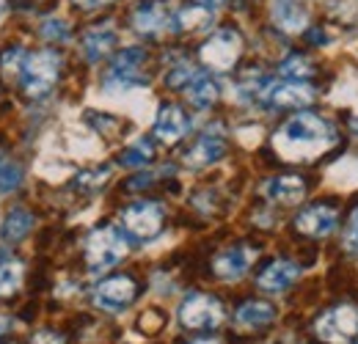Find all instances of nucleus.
Listing matches in <instances>:
<instances>
[{
    "label": "nucleus",
    "instance_id": "obj_1",
    "mask_svg": "<svg viewBox=\"0 0 358 344\" xmlns=\"http://www.w3.org/2000/svg\"><path fill=\"white\" fill-rule=\"evenodd\" d=\"M336 141H339V135L331 122H325L322 116H317L312 110H301L289 122H284V127L275 132L273 146L284 160L312 163L320 155H325L331 146H336Z\"/></svg>",
    "mask_w": 358,
    "mask_h": 344
},
{
    "label": "nucleus",
    "instance_id": "obj_2",
    "mask_svg": "<svg viewBox=\"0 0 358 344\" xmlns=\"http://www.w3.org/2000/svg\"><path fill=\"white\" fill-rule=\"evenodd\" d=\"M58 75H61V55L55 50H39L25 58V66L20 72L22 91L31 99H42L58 83Z\"/></svg>",
    "mask_w": 358,
    "mask_h": 344
},
{
    "label": "nucleus",
    "instance_id": "obj_3",
    "mask_svg": "<svg viewBox=\"0 0 358 344\" xmlns=\"http://www.w3.org/2000/svg\"><path fill=\"white\" fill-rule=\"evenodd\" d=\"M124 257H127V237L119 229L102 226V229L89 234V240H86V261H89L91 273H105V270L116 267Z\"/></svg>",
    "mask_w": 358,
    "mask_h": 344
},
{
    "label": "nucleus",
    "instance_id": "obj_4",
    "mask_svg": "<svg viewBox=\"0 0 358 344\" xmlns=\"http://www.w3.org/2000/svg\"><path fill=\"white\" fill-rule=\"evenodd\" d=\"M314 334L322 344H350L358 336V308L350 303L328 308L317 317Z\"/></svg>",
    "mask_w": 358,
    "mask_h": 344
},
{
    "label": "nucleus",
    "instance_id": "obj_5",
    "mask_svg": "<svg viewBox=\"0 0 358 344\" xmlns=\"http://www.w3.org/2000/svg\"><path fill=\"white\" fill-rule=\"evenodd\" d=\"M240 52H243V36L237 31H231V28H224V31H215L204 42L199 55H201V61H204L207 69H213V72H229L237 64Z\"/></svg>",
    "mask_w": 358,
    "mask_h": 344
},
{
    "label": "nucleus",
    "instance_id": "obj_6",
    "mask_svg": "<svg viewBox=\"0 0 358 344\" xmlns=\"http://www.w3.org/2000/svg\"><path fill=\"white\" fill-rule=\"evenodd\" d=\"M224 320V306L221 301H215L213 295H201V292H193L187 295L182 306H179V322L190 331H210V328H218Z\"/></svg>",
    "mask_w": 358,
    "mask_h": 344
},
{
    "label": "nucleus",
    "instance_id": "obj_7",
    "mask_svg": "<svg viewBox=\"0 0 358 344\" xmlns=\"http://www.w3.org/2000/svg\"><path fill=\"white\" fill-rule=\"evenodd\" d=\"M166 213L155 201H135L122 213V229L135 240H152L163 231Z\"/></svg>",
    "mask_w": 358,
    "mask_h": 344
},
{
    "label": "nucleus",
    "instance_id": "obj_8",
    "mask_svg": "<svg viewBox=\"0 0 358 344\" xmlns=\"http://www.w3.org/2000/svg\"><path fill=\"white\" fill-rule=\"evenodd\" d=\"M146 61V52L141 47H127L122 50L113 64L110 72L105 78V88L108 91H127V88H138L146 83V78L141 75V64Z\"/></svg>",
    "mask_w": 358,
    "mask_h": 344
},
{
    "label": "nucleus",
    "instance_id": "obj_9",
    "mask_svg": "<svg viewBox=\"0 0 358 344\" xmlns=\"http://www.w3.org/2000/svg\"><path fill=\"white\" fill-rule=\"evenodd\" d=\"M314 88L306 80H284V83H273L270 80L268 88L262 91V99L259 105L265 108H292V110H301V108H309L314 102Z\"/></svg>",
    "mask_w": 358,
    "mask_h": 344
},
{
    "label": "nucleus",
    "instance_id": "obj_10",
    "mask_svg": "<svg viewBox=\"0 0 358 344\" xmlns=\"http://www.w3.org/2000/svg\"><path fill=\"white\" fill-rule=\"evenodd\" d=\"M138 295V287L130 275H113L96 284L94 289V303L105 311H122L124 306H130Z\"/></svg>",
    "mask_w": 358,
    "mask_h": 344
},
{
    "label": "nucleus",
    "instance_id": "obj_11",
    "mask_svg": "<svg viewBox=\"0 0 358 344\" xmlns=\"http://www.w3.org/2000/svg\"><path fill=\"white\" fill-rule=\"evenodd\" d=\"M339 223V213L328 204H314L306 207L301 215L295 217V229L306 237H328Z\"/></svg>",
    "mask_w": 358,
    "mask_h": 344
},
{
    "label": "nucleus",
    "instance_id": "obj_12",
    "mask_svg": "<svg viewBox=\"0 0 358 344\" xmlns=\"http://www.w3.org/2000/svg\"><path fill=\"white\" fill-rule=\"evenodd\" d=\"M298 278H301V267H298L295 261H289V259H275V261H270L268 267L257 275V284H259V289H265V292H284V289H289Z\"/></svg>",
    "mask_w": 358,
    "mask_h": 344
},
{
    "label": "nucleus",
    "instance_id": "obj_13",
    "mask_svg": "<svg viewBox=\"0 0 358 344\" xmlns=\"http://www.w3.org/2000/svg\"><path fill=\"white\" fill-rule=\"evenodd\" d=\"M254 259H257V251H254V248H248V245H234V248L224 251L221 257L213 261V270H215L218 278L234 281V278L245 275V270L251 267Z\"/></svg>",
    "mask_w": 358,
    "mask_h": 344
},
{
    "label": "nucleus",
    "instance_id": "obj_14",
    "mask_svg": "<svg viewBox=\"0 0 358 344\" xmlns=\"http://www.w3.org/2000/svg\"><path fill=\"white\" fill-rule=\"evenodd\" d=\"M224 155H226V141L210 132V135H201V138L182 155V160H185V166H190V169H204V166L218 163Z\"/></svg>",
    "mask_w": 358,
    "mask_h": 344
},
{
    "label": "nucleus",
    "instance_id": "obj_15",
    "mask_svg": "<svg viewBox=\"0 0 358 344\" xmlns=\"http://www.w3.org/2000/svg\"><path fill=\"white\" fill-rule=\"evenodd\" d=\"M169 22H174V20H171L169 8H166L163 3H157V0L141 3L133 14V28L138 34H146V36L160 34L163 28H169Z\"/></svg>",
    "mask_w": 358,
    "mask_h": 344
},
{
    "label": "nucleus",
    "instance_id": "obj_16",
    "mask_svg": "<svg viewBox=\"0 0 358 344\" xmlns=\"http://www.w3.org/2000/svg\"><path fill=\"white\" fill-rule=\"evenodd\" d=\"M155 135L163 143H177L179 138L187 135V116L177 105H163L155 119Z\"/></svg>",
    "mask_w": 358,
    "mask_h": 344
},
{
    "label": "nucleus",
    "instance_id": "obj_17",
    "mask_svg": "<svg viewBox=\"0 0 358 344\" xmlns=\"http://www.w3.org/2000/svg\"><path fill=\"white\" fill-rule=\"evenodd\" d=\"M306 8L301 0H273V22L287 34H301L306 28Z\"/></svg>",
    "mask_w": 358,
    "mask_h": 344
},
{
    "label": "nucleus",
    "instance_id": "obj_18",
    "mask_svg": "<svg viewBox=\"0 0 358 344\" xmlns=\"http://www.w3.org/2000/svg\"><path fill=\"white\" fill-rule=\"evenodd\" d=\"M265 193H268V199L278 201V204H298L306 196V182L295 173H284V176L270 179Z\"/></svg>",
    "mask_w": 358,
    "mask_h": 344
},
{
    "label": "nucleus",
    "instance_id": "obj_19",
    "mask_svg": "<svg viewBox=\"0 0 358 344\" xmlns=\"http://www.w3.org/2000/svg\"><path fill=\"white\" fill-rule=\"evenodd\" d=\"M218 94H221L218 80H215V78H210V75H204V72H199V75L190 80V86L185 88L187 102H190L193 108H199V110L213 108V105H215V99H218Z\"/></svg>",
    "mask_w": 358,
    "mask_h": 344
},
{
    "label": "nucleus",
    "instance_id": "obj_20",
    "mask_svg": "<svg viewBox=\"0 0 358 344\" xmlns=\"http://www.w3.org/2000/svg\"><path fill=\"white\" fill-rule=\"evenodd\" d=\"M234 320L243 328H262V325H270L275 320V308L265 301H248L237 308Z\"/></svg>",
    "mask_w": 358,
    "mask_h": 344
},
{
    "label": "nucleus",
    "instance_id": "obj_21",
    "mask_svg": "<svg viewBox=\"0 0 358 344\" xmlns=\"http://www.w3.org/2000/svg\"><path fill=\"white\" fill-rule=\"evenodd\" d=\"M113 47H116V34L110 28H94L83 36V52L91 64L102 61Z\"/></svg>",
    "mask_w": 358,
    "mask_h": 344
},
{
    "label": "nucleus",
    "instance_id": "obj_22",
    "mask_svg": "<svg viewBox=\"0 0 358 344\" xmlns=\"http://www.w3.org/2000/svg\"><path fill=\"white\" fill-rule=\"evenodd\" d=\"M31 229H34V215H31L28 210L17 207V210H11V213L6 215L0 234H3V240H6V243H17V240H22Z\"/></svg>",
    "mask_w": 358,
    "mask_h": 344
},
{
    "label": "nucleus",
    "instance_id": "obj_23",
    "mask_svg": "<svg viewBox=\"0 0 358 344\" xmlns=\"http://www.w3.org/2000/svg\"><path fill=\"white\" fill-rule=\"evenodd\" d=\"M210 20H213V11L193 0L187 8H182L177 17H174V31H199V28H204Z\"/></svg>",
    "mask_w": 358,
    "mask_h": 344
},
{
    "label": "nucleus",
    "instance_id": "obj_24",
    "mask_svg": "<svg viewBox=\"0 0 358 344\" xmlns=\"http://www.w3.org/2000/svg\"><path fill=\"white\" fill-rule=\"evenodd\" d=\"M22 284V261L17 259H6L0 264V298H8L20 289Z\"/></svg>",
    "mask_w": 358,
    "mask_h": 344
},
{
    "label": "nucleus",
    "instance_id": "obj_25",
    "mask_svg": "<svg viewBox=\"0 0 358 344\" xmlns=\"http://www.w3.org/2000/svg\"><path fill=\"white\" fill-rule=\"evenodd\" d=\"M278 72L287 78V80H309L314 75V64L306 55H289L278 64Z\"/></svg>",
    "mask_w": 358,
    "mask_h": 344
},
{
    "label": "nucleus",
    "instance_id": "obj_26",
    "mask_svg": "<svg viewBox=\"0 0 358 344\" xmlns=\"http://www.w3.org/2000/svg\"><path fill=\"white\" fill-rule=\"evenodd\" d=\"M152 157H155L152 143H149L146 138H141V141H135L133 146H127V149H124V155H122V166H127V169H138V166L152 163Z\"/></svg>",
    "mask_w": 358,
    "mask_h": 344
},
{
    "label": "nucleus",
    "instance_id": "obj_27",
    "mask_svg": "<svg viewBox=\"0 0 358 344\" xmlns=\"http://www.w3.org/2000/svg\"><path fill=\"white\" fill-rule=\"evenodd\" d=\"M22 182V169L17 163H0V193H11L17 190Z\"/></svg>",
    "mask_w": 358,
    "mask_h": 344
},
{
    "label": "nucleus",
    "instance_id": "obj_28",
    "mask_svg": "<svg viewBox=\"0 0 358 344\" xmlns=\"http://www.w3.org/2000/svg\"><path fill=\"white\" fill-rule=\"evenodd\" d=\"M108 179H110V169L105 166V169H96V171H83L75 179V187H80V190H96V187H102Z\"/></svg>",
    "mask_w": 358,
    "mask_h": 344
},
{
    "label": "nucleus",
    "instance_id": "obj_29",
    "mask_svg": "<svg viewBox=\"0 0 358 344\" xmlns=\"http://www.w3.org/2000/svg\"><path fill=\"white\" fill-rule=\"evenodd\" d=\"M25 50L22 47H11V50H6L3 55H0V66L6 69V72H11V69H20L22 72V66H25Z\"/></svg>",
    "mask_w": 358,
    "mask_h": 344
},
{
    "label": "nucleus",
    "instance_id": "obj_30",
    "mask_svg": "<svg viewBox=\"0 0 358 344\" xmlns=\"http://www.w3.org/2000/svg\"><path fill=\"white\" fill-rule=\"evenodd\" d=\"M196 75H199V72H193L190 66H177V69L166 78V83H169L171 88H177V91H185V88L190 86V80H193Z\"/></svg>",
    "mask_w": 358,
    "mask_h": 344
},
{
    "label": "nucleus",
    "instance_id": "obj_31",
    "mask_svg": "<svg viewBox=\"0 0 358 344\" xmlns=\"http://www.w3.org/2000/svg\"><path fill=\"white\" fill-rule=\"evenodd\" d=\"M42 34H45L47 39H64V36H66V25H64L61 20H47Z\"/></svg>",
    "mask_w": 358,
    "mask_h": 344
},
{
    "label": "nucleus",
    "instance_id": "obj_32",
    "mask_svg": "<svg viewBox=\"0 0 358 344\" xmlns=\"http://www.w3.org/2000/svg\"><path fill=\"white\" fill-rule=\"evenodd\" d=\"M345 248L348 251H358V210L350 215V229L345 234Z\"/></svg>",
    "mask_w": 358,
    "mask_h": 344
},
{
    "label": "nucleus",
    "instance_id": "obj_33",
    "mask_svg": "<svg viewBox=\"0 0 358 344\" xmlns=\"http://www.w3.org/2000/svg\"><path fill=\"white\" fill-rule=\"evenodd\" d=\"M34 344H64V339H61L58 334H52V331H45V334L36 336V342Z\"/></svg>",
    "mask_w": 358,
    "mask_h": 344
},
{
    "label": "nucleus",
    "instance_id": "obj_34",
    "mask_svg": "<svg viewBox=\"0 0 358 344\" xmlns=\"http://www.w3.org/2000/svg\"><path fill=\"white\" fill-rule=\"evenodd\" d=\"M146 185H152V173H141V176H138V179H133L127 187L138 190V187H146Z\"/></svg>",
    "mask_w": 358,
    "mask_h": 344
},
{
    "label": "nucleus",
    "instance_id": "obj_35",
    "mask_svg": "<svg viewBox=\"0 0 358 344\" xmlns=\"http://www.w3.org/2000/svg\"><path fill=\"white\" fill-rule=\"evenodd\" d=\"M80 8H96V6H108V3H113V0H75Z\"/></svg>",
    "mask_w": 358,
    "mask_h": 344
},
{
    "label": "nucleus",
    "instance_id": "obj_36",
    "mask_svg": "<svg viewBox=\"0 0 358 344\" xmlns=\"http://www.w3.org/2000/svg\"><path fill=\"white\" fill-rule=\"evenodd\" d=\"M196 3H201V6H204V8H210V11H215V8H218L224 0H196Z\"/></svg>",
    "mask_w": 358,
    "mask_h": 344
},
{
    "label": "nucleus",
    "instance_id": "obj_37",
    "mask_svg": "<svg viewBox=\"0 0 358 344\" xmlns=\"http://www.w3.org/2000/svg\"><path fill=\"white\" fill-rule=\"evenodd\" d=\"M8 328H11V320H8V317H0V336H3Z\"/></svg>",
    "mask_w": 358,
    "mask_h": 344
},
{
    "label": "nucleus",
    "instance_id": "obj_38",
    "mask_svg": "<svg viewBox=\"0 0 358 344\" xmlns=\"http://www.w3.org/2000/svg\"><path fill=\"white\" fill-rule=\"evenodd\" d=\"M3 261H6V251H3V248H0V264H3Z\"/></svg>",
    "mask_w": 358,
    "mask_h": 344
},
{
    "label": "nucleus",
    "instance_id": "obj_39",
    "mask_svg": "<svg viewBox=\"0 0 358 344\" xmlns=\"http://www.w3.org/2000/svg\"><path fill=\"white\" fill-rule=\"evenodd\" d=\"M3 8H6V0H0V11H3Z\"/></svg>",
    "mask_w": 358,
    "mask_h": 344
},
{
    "label": "nucleus",
    "instance_id": "obj_40",
    "mask_svg": "<svg viewBox=\"0 0 358 344\" xmlns=\"http://www.w3.org/2000/svg\"><path fill=\"white\" fill-rule=\"evenodd\" d=\"M196 344H218V342H196Z\"/></svg>",
    "mask_w": 358,
    "mask_h": 344
},
{
    "label": "nucleus",
    "instance_id": "obj_41",
    "mask_svg": "<svg viewBox=\"0 0 358 344\" xmlns=\"http://www.w3.org/2000/svg\"><path fill=\"white\" fill-rule=\"evenodd\" d=\"M0 163H3V160H0Z\"/></svg>",
    "mask_w": 358,
    "mask_h": 344
}]
</instances>
